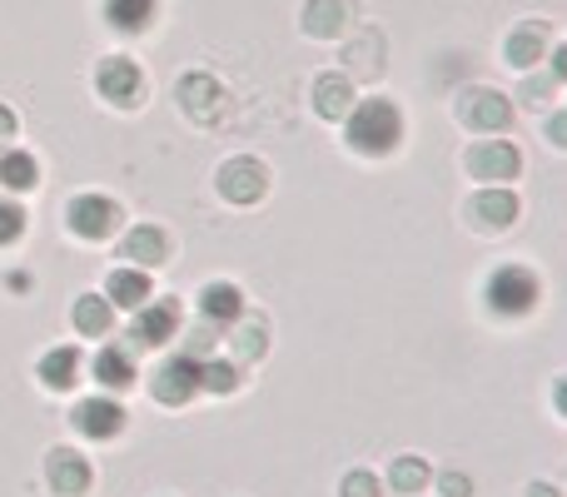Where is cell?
<instances>
[{
	"mask_svg": "<svg viewBox=\"0 0 567 497\" xmlns=\"http://www.w3.org/2000/svg\"><path fill=\"white\" fill-rule=\"evenodd\" d=\"M343 139H349L353 155H369V159H383L403 145V110L393 100L373 95V100H359L343 120Z\"/></svg>",
	"mask_w": 567,
	"mask_h": 497,
	"instance_id": "1",
	"label": "cell"
},
{
	"mask_svg": "<svg viewBox=\"0 0 567 497\" xmlns=\"http://www.w3.org/2000/svg\"><path fill=\"white\" fill-rule=\"evenodd\" d=\"M483 303H488L493 319H528L543 303V279L528 263H498L483 283Z\"/></svg>",
	"mask_w": 567,
	"mask_h": 497,
	"instance_id": "2",
	"label": "cell"
},
{
	"mask_svg": "<svg viewBox=\"0 0 567 497\" xmlns=\"http://www.w3.org/2000/svg\"><path fill=\"white\" fill-rule=\"evenodd\" d=\"M150 393H155V403H165V408H185L195 393H205V359H195V353H169V359H159V369L150 373Z\"/></svg>",
	"mask_w": 567,
	"mask_h": 497,
	"instance_id": "3",
	"label": "cell"
},
{
	"mask_svg": "<svg viewBox=\"0 0 567 497\" xmlns=\"http://www.w3.org/2000/svg\"><path fill=\"white\" fill-rule=\"evenodd\" d=\"M65 225H70V235L85 239V245H105V239H115L120 229H125V209L110 195H75L65 205Z\"/></svg>",
	"mask_w": 567,
	"mask_h": 497,
	"instance_id": "4",
	"label": "cell"
},
{
	"mask_svg": "<svg viewBox=\"0 0 567 497\" xmlns=\"http://www.w3.org/2000/svg\"><path fill=\"white\" fill-rule=\"evenodd\" d=\"M95 90H100V100H110L115 110H135L140 100H145V70L130 55H105L95 70Z\"/></svg>",
	"mask_w": 567,
	"mask_h": 497,
	"instance_id": "5",
	"label": "cell"
},
{
	"mask_svg": "<svg viewBox=\"0 0 567 497\" xmlns=\"http://www.w3.org/2000/svg\"><path fill=\"white\" fill-rule=\"evenodd\" d=\"M463 165H468V175L483 179V189H488V185H508V179H518L523 155H518L513 139H478V145H468Z\"/></svg>",
	"mask_w": 567,
	"mask_h": 497,
	"instance_id": "6",
	"label": "cell"
},
{
	"mask_svg": "<svg viewBox=\"0 0 567 497\" xmlns=\"http://www.w3.org/2000/svg\"><path fill=\"white\" fill-rule=\"evenodd\" d=\"M70 423H75V433H80V438L110 443V438H120V433H125L130 413H125V403H120L115 393H95V398H80V403H75V413H70Z\"/></svg>",
	"mask_w": 567,
	"mask_h": 497,
	"instance_id": "7",
	"label": "cell"
},
{
	"mask_svg": "<svg viewBox=\"0 0 567 497\" xmlns=\"http://www.w3.org/2000/svg\"><path fill=\"white\" fill-rule=\"evenodd\" d=\"M215 185L229 205H259V199L269 195V169L259 165L255 155H239V159H225V165H219Z\"/></svg>",
	"mask_w": 567,
	"mask_h": 497,
	"instance_id": "8",
	"label": "cell"
},
{
	"mask_svg": "<svg viewBox=\"0 0 567 497\" xmlns=\"http://www.w3.org/2000/svg\"><path fill=\"white\" fill-rule=\"evenodd\" d=\"M453 110H458V120L468 130H478V135H503V130L513 125V105L503 90H463Z\"/></svg>",
	"mask_w": 567,
	"mask_h": 497,
	"instance_id": "9",
	"label": "cell"
},
{
	"mask_svg": "<svg viewBox=\"0 0 567 497\" xmlns=\"http://www.w3.org/2000/svg\"><path fill=\"white\" fill-rule=\"evenodd\" d=\"M179 303L175 299H150L145 309H135V319H130V343L135 349H165L169 339H179Z\"/></svg>",
	"mask_w": 567,
	"mask_h": 497,
	"instance_id": "10",
	"label": "cell"
},
{
	"mask_svg": "<svg viewBox=\"0 0 567 497\" xmlns=\"http://www.w3.org/2000/svg\"><path fill=\"white\" fill-rule=\"evenodd\" d=\"M45 483L55 497H85L90 483H95V468H90V458L75 448H50L45 453Z\"/></svg>",
	"mask_w": 567,
	"mask_h": 497,
	"instance_id": "11",
	"label": "cell"
},
{
	"mask_svg": "<svg viewBox=\"0 0 567 497\" xmlns=\"http://www.w3.org/2000/svg\"><path fill=\"white\" fill-rule=\"evenodd\" d=\"M518 215H523V205H518V195H513L508 185H488V189H478V195L468 199V219L478 229H488V235L513 229L518 225Z\"/></svg>",
	"mask_w": 567,
	"mask_h": 497,
	"instance_id": "12",
	"label": "cell"
},
{
	"mask_svg": "<svg viewBox=\"0 0 567 497\" xmlns=\"http://www.w3.org/2000/svg\"><path fill=\"white\" fill-rule=\"evenodd\" d=\"M245 313H249V299L239 283L215 279L199 289V319L215 323V329H235V323H245Z\"/></svg>",
	"mask_w": 567,
	"mask_h": 497,
	"instance_id": "13",
	"label": "cell"
},
{
	"mask_svg": "<svg viewBox=\"0 0 567 497\" xmlns=\"http://www.w3.org/2000/svg\"><path fill=\"white\" fill-rule=\"evenodd\" d=\"M169 235L159 225H135L125 235V245H120V259H130V269H159V263H169Z\"/></svg>",
	"mask_w": 567,
	"mask_h": 497,
	"instance_id": "14",
	"label": "cell"
},
{
	"mask_svg": "<svg viewBox=\"0 0 567 497\" xmlns=\"http://www.w3.org/2000/svg\"><path fill=\"white\" fill-rule=\"evenodd\" d=\"M35 373H40V383H45L50 393H70L80 383V373H85V353H80L75 343H60V349L40 353Z\"/></svg>",
	"mask_w": 567,
	"mask_h": 497,
	"instance_id": "15",
	"label": "cell"
},
{
	"mask_svg": "<svg viewBox=\"0 0 567 497\" xmlns=\"http://www.w3.org/2000/svg\"><path fill=\"white\" fill-rule=\"evenodd\" d=\"M90 373H95V383H100L105 393H125L130 383L140 379V373H135V359H130L125 343H105V349L90 359Z\"/></svg>",
	"mask_w": 567,
	"mask_h": 497,
	"instance_id": "16",
	"label": "cell"
},
{
	"mask_svg": "<svg viewBox=\"0 0 567 497\" xmlns=\"http://www.w3.org/2000/svg\"><path fill=\"white\" fill-rule=\"evenodd\" d=\"M105 299L115 303V309H125V313H135V309H145L150 299H155V279H150L145 269H115L105 279Z\"/></svg>",
	"mask_w": 567,
	"mask_h": 497,
	"instance_id": "17",
	"label": "cell"
},
{
	"mask_svg": "<svg viewBox=\"0 0 567 497\" xmlns=\"http://www.w3.org/2000/svg\"><path fill=\"white\" fill-rule=\"evenodd\" d=\"M503 55H508L513 70H533L538 60H548V30L538 20H523L508 40H503Z\"/></svg>",
	"mask_w": 567,
	"mask_h": 497,
	"instance_id": "18",
	"label": "cell"
},
{
	"mask_svg": "<svg viewBox=\"0 0 567 497\" xmlns=\"http://www.w3.org/2000/svg\"><path fill=\"white\" fill-rule=\"evenodd\" d=\"M353 105H359V95H353L349 75H319L313 80V110H319V120H349Z\"/></svg>",
	"mask_w": 567,
	"mask_h": 497,
	"instance_id": "19",
	"label": "cell"
},
{
	"mask_svg": "<svg viewBox=\"0 0 567 497\" xmlns=\"http://www.w3.org/2000/svg\"><path fill=\"white\" fill-rule=\"evenodd\" d=\"M349 20H353L349 0H309V6H303V30L319 40H339L343 30H349Z\"/></svg>",
	"mask_w": 567,
	"mask_h": 497,
	"instance_id": "20",
	"label": "cell"
},
{
	"mask_svg": "<svg viewBox=\"0 0 567 497\" xmlns=\"http://www.w3.org/2000/svg\"><path fill=\"white\" fill-rule=\"evenodd\" d=\"M70 319H75V329L85 333V339H110V329H115V303H110L105 293H80Z\"/></svg>",
	"mask_w": 567,
	"mask_h": 497,
	"instance_id": "21",
	"label": "cell"
},
{
	"mask_svg": "<svg viewBox=\"0 0 567 497\" xmlns=\"http://www.w3.org/2000/svg\"><path fill=\"white\" fill-rule=\"evenodd\" d=\"M0 185H6L10 195H30V189L40 185V159L16 145L0 149Z\"/></svg>",
	"mask_w": 567,
	"mask_h": 497,
	"instance_id": "22",
	"label": "cell"
},
{
	"mask_svg": "<svg viewBox=\"0 0 567 497\" xmlns=\"http://www.w3.org/2000/svg\"><path fill=\"white\" fill-rule=\"evenodd\" d=\"M219 100H225V90H219L215 75H185L179 80V105H185L195 120H215Z\"/></svg>",
	"mask_w": 567,
	"mask_h": 497,
	"instance_id": "23",
	"label": "cell"
},
{
	"mask_svg": "<svg viewBox=\"0 0 567 497\" xmlns=\"http://www.w3.org/2000/svg\"><path fill=\"white\" fill-rule=\"evenodd\" d=\"M159 15V0H105V20L120 30V35H140L150 30Z\"/></svg>",
	"mask_w": 567,
	"mask_h": 497,
	"instance_id": "24",
	"label": "cell"
},
{
	"mask_svg": "<svg viewBox=\"0 0 567 497\" xmlns=\"http://www.w3.org/2000/svg\"><path fill=\"white\" fill-rule=\"evenodd\" d=\"M433 483V468L423 458H413V453H403V458H393V468H389V488L399 493V497H419L423 488Z\"/></svg>",
	"mask_w": 567,
	"mask_h": 497,
	"instance_id": "25",
	"label": "cell"
},
{
	"mask_svg": "<svg viewBox=\"0 0 567 497\" xmlns=\"http://www.w3.org/2000/svg\"><path fill=\"white\" fill-rule=\"evenodd\" d=\"M245 369L235 359H205V393H239Z\"/></svg>",
	"mask_w": 567,
	"mask_h": 497,
	"instance_id": "26",
	"label": "cell"
},
{
	"mask_svg": "<svg viewBox=\"0 0 567 497\" xmlns=\"http://www.w3.org/2000/svg\"><path fill=\"white\" fill-rule=\"evenodd\" d=\"M269 353V329L265 323H235V359L239 363H255Z\"/></svg>",
	"mask_w": 567,
	"mask_h": 497,
	"instance_id": "27",
	"label": "cell"
},
{
	"mask_svg": "<svg viewBox=\"0 0 567 497\" xmlns=\"http://www.w3.org/2000/svg\"><path fill=\"white\" fill-rule=\"evenodd\" d=\"M25 225H30V215H25V205H20L16 195H6L0 199V249H10L20 235H25Z\"/></svg>",
	"mask_w": 567,
	"mask_h": 497,
	"instance_id": "28",
	"label": "cell"
},
{
	"mask_svg": "<svg viewBox=\"0 0 567 497\" xmlns=\"http://www.w3.org/2000/svg\"><path fill=\"white\" fill-rule=\"evenodd\" d=\"M339 497H383V483L373 478V473H349V478H343V488H339Z\"/></svg>",
	"mask_w": 567,
	"mask_h": 497,
	"instance_id": "29",
	"label": "cell"
},
{
	"mask_svg": "<svg viewBox=\"0 0 567 497\" xmlns=\"http://www.w3.org/2000/svg\"><path fill=\"white\" fill-rule=\"evenodd\" d=\"M439 488H443V497H468L473 483L463 478V473H439Z\"/></svg>",
	"mask_w": 567,
	"mask_h": 497,
	"instance_id": "30",
	"label": "cell"
},
{
	"mask_svg": "<svg viewBox=\"0 0 567 497\" xmlns=\"http://www.w3.org/2000/svg\"><path fill=\"white\" fill-rule=\"evenodd\" d=\"M548 60H553V80H563V85H567V40L548 50Z\"/></svg>",
	"mask_w": 567,
	"mask_h": 497,
	"instance_id": "31",
	"label": "cell"
},
{
	"mask_svg": "<svg viewBox=\"0 0 567 497\" xmlns=\"http://www.w3.org/2000/svg\"><path fill=\"white\" fill-rule=\"evenodd\" d=\"M548 139H553L558 149H567V115H553V120H548Z\"/></svg>",
	"mask_w": 567,
	"mask_h": 497,
	"instance_id": "32",
	"label": "cell"
},
{
	"mask_svg": "<svg viewBox=\"0 0 567 497\" xmlns=\"http://www.w3.org/2000/svg\"><path fill=\"white\" fill-rule=\"evenodd\" d=\"M10 139H16V115L0 105V149H10Z\"/></svg>",
	"mask_w": 567,
	"mask_h": 497,
	"instance_id": "33",
	"label": "cell"
},
{
	"mask_svg": "<svg viewBox=\"0 0 567 497\" xmlns=\"http://www.w3.org/2000/svg\"><path fill=\"white\" fill-rule=\"evenodd\" d=\"M553 408L567 418V379H558V389H553Z\"/></svg>",
	"mask_w": 567,
	"mask_h": 497,
	"instance_id": "34",
	"label": "cell"
},
{
	"mask_svg": "<svg viewBox=\"0 0 567 497\" xmlns=\"http://www.w3.org/2000/svg\"><path fill=\"white\" fill-rule=\"evenodd\" d=\"M6 283H10V289H30V273H16V269H10Z\"/></svg>",
	"mask_w": 567,
	"mask_h": 497,
	"instance_id": "35",
	"label": "cell"
},
{
	"mask_svg": "<svg viewBox=\"0 0 567 497\" xmlns=\"http://www.w3.org/2000/svg\"><path fill=\"white\" fill-rule=\"evenodd\" d=\"M528 497H558L553 488H528Z\"/></svg>",
	"mask_w": 567,
	"mask_h": 497,
	"instance_id": "36",
	"label": "cell"
}]
</instances>
